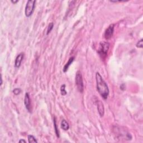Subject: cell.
<instances>
[{"instance_id": "cell-1", "label": "cell", "mask_w": 143, "mask_h": 143, "mask_svg": "<svg viewBox=\"0 0 143 143\" xmlns=\"http://www.w3.org/2000/svg\"><path fill=\"white\" fill-rule=\"evenodd\" d=\"M96 80L97 91L103 99H106L110 93L109 87L98 72L96 73Z\"/></svg>"}, {"instance_id": "cell-2", "label": "cell", "mask_w": 143, "mask_h": 143, "mask_svg": "<svg viewBox=\"0 0 143 143\" xmlns=\"http://www.w3.org/2000/svg\"><path fill=\"white\" fill-rule=\"evenodd\" d=\"M36 1L35 0H29L27 2L25 9V14L27 17H29L32 15L34 11Z\"/></svg>"}, {"instance_id": "cell-3", "label": "cell", "mask_w": 143, "mask_h": 143, "mask_svg": "<svg viewBox=\"0 0 143 143\" xmlns=\"http://www.w3.org/2000/svg\"><path fill=\"white\" fill-rule=\"evenodd\" d=\"M76 84L78 91L79 92L82 93L84 91V84L83 80L82 75L80 71H77L76 75Z\"/></svg>"}, {"instance_id": "cell-4", "label": "cell", "mask_w": 143, "mask_h": 143, "mask_svg": "<svg viewBox=\"0 0 143 143\" xmlns=\"http://www.w3.org/2000/svg\"><path fill=\"white\" fill-rule=\"evenodd\" d=\"M110 48V44L106 41H101L99 44V48L98 53L102 58L106 57L107 51Z\"/></svg>"}, {"instance_id": "cell-5", "label": "cell", "mask_w": 143, "mask_h": 143, "mask_svg": "<svg viewBox=\"0 0 143 143\" xmlns=\"http://www.w3.org/2000/svg\"><path fill=\"white\" fill-rule=\"evenodd\" d=\"M114 28H115V25L112 24L110 25L108 28L106 29L104 34V37L105 39L109 40V39L112 38L114 32Z\"/></svg>"}, {"instance_id": "cell-6", "label": "cell", "mask_w": 143, "mask_h": 143, "mask_svg": "<svg viewBox=\"0 0 143 143\" xmlns=\"http://www.w3.org/2000/svg\"><path fill=\"white\" fill-rule=\"evenodd\" d=\"M24 104L26 109L29 112H32V107H31V100L30 95L28 92H26L25 95L24 97Z\"/></svg>"}, {"instance_id": "cell-7", "label": "cell", "mask_w": 143, "mask_h": 143, "mask_svg": "<svg viewBox=\"0 0 143 143\" xmlns=\"http://www.w3.org/2000/svg\"><path fill=\"white\" fill-rule=\"evenodd\" d=\"M96 103L97 106V110H98L99 115L101 117H103L105 113V108L104 105L100 100H97Z\"/></svg>"}, {"instance_id": "cell-8", "label": "cell", "mask_w": 143, "mask_h": 143, "mask_svg": "<svg viewBox=\"0 0 143 143\" xmlns=\"http://www.w3.org/2000/svg\"><path fill=\"white\" fill-rule=\"evenodd\" d=\"M24 57V53H20L17 57H16L15 61V67L17 68L20 67L21 65V62L23 60Z\"/></svg>"}, {"instance_id": "cell-9", "label": "cell", "mask_w": 143, "mask_h": 143, "mask_svg": "<svg viewBox=\"0 0 143 143\" xmlns=\"http://www.w3.org/2000/svg\"><path fill=\"white\" fill-rule=\"evenodd\" d=\"M74 61V57H72L70 58L69 60H68V61L67 62V63H66L64 66V67L63 68V72L65 73V72H67V70H68V69H69V67H70V65H71Z\"/></svg>"}, {"instance_id": "cell-10", "label": "cell", "mask_w": 143, "mask_h": 143, "mask_svg": "<svg viewBox=\"0 0 143 143\" xmlns=\"http://www.w3.org/2000/svg\"><path fill=\"white\" fill-rule=\"evenodd\" d=\"M61 128L62 129L65 130V131H67L69 129V125L68 122L66 121L65 120H62L61 121Z\"/></svg>"}, {"instance_id": "cell-11", "label": "cell", "mask_w": 143, "mask_h": 143, "mask_svg": "<svg viewBox=\"0 0 143 143\" xmlns=\"http://www.w3.org/2000/svg\"><path fill=\"white\" fill-rule=\"evenodd\" d=\"M53 123H54V130H55V132L56 136H57V138H59L60 137L59 131V130H58V126H57V120H56L55 117H54Z\"/></svg>"}, {"instance_id": "cell-12", "label": "cell", "mask_w": 143, "mask_h": 143, "mask_svg": "<svg viewBox=\"0 0 143 143\" xmlns=\"http://www.w3.org/2000/svg\"><path fill=\"white\" fill-rule=\"evenodd\" d=\"M28 142L29 143H38V140L36 139L34 136L32 135H29L28 136Z\"/></svg>"}, {"instance_id": "cell-13", "label": "cell", "mask_w": 143, "mask_h": 143, "mask_svg": "<svg viewBox=\"0 0 143 143\" xmlns=\"http://www.w3.org/2000/svg\"><path fill=\"white\" fill-rule=\"evenodd\" d=\"M61 93L62 96H65L67 94V91L65 90V84H62L61 87Z\"/></svg>"}, {"instance_id": "cell-14", "label": "cell", "mask_w": 143, "mask_h": 143, "mask_svg": "<svg viewBox=\"0 0 143 143\" xmlns=\"http://www.w3.org/2000/svg\"><path fill=\"white\" fill-rule=\"evenodd\" d=\"M54 28V24L53 22H50L49 24L48 27V29H47V35H49L50 32H51V30H53V29Z\"/></svg>"}, {"instance_id": "cell-15", "label": "cell", "mask_w": 143, "mask_h": 143, "mask_svg": "<svg viewBox=\"0 0 143 143\" xmlns=\"http://www.w3.org/2000/svg\"><path fill=\"white\" fill-rule=\"evenodd\" d=\"M136 46L138 48H143V39H142L138 41L137 44H136Z\"/></svg>"}, {"instance_id": "cell-16", "label": "cell", "mask_w": 143, "mask_h": 143, "mask_svg": "<svg viewBox=\"0 0 143 143\" xmlns=\"http://www.w3.org/2000/svg\"><path fill=\"white\" fill-rule=\"evenodd\" d=\"M21 90L20 88H16L14 89V90H13V93H14V94L15 95H19L21 93Z\"/></svg>"}, {"instance_id": "cell-17", "label": "cell", "mask_w": 143, "mask_h": 143, "mask_svg": "<svg viewBox=\"0 0 143 143\" xmlns=\"http://www.w3.org/2000/svg\"><path fill=\"white\" fill-rule=\"evenodd\" d=\"M26 142V140H25L24 139H20L19 141H18V143H25Z\"/></svg>"}, {"instance_id": "cell-18", "label": "cell", "mask_w": 143, "mask_h": 143, "mask_svg": "<svg viewBox=\"0 0 143 143\" xmlns=\"http://www.w3.org/2000/svg\"><path fill=\"white\" fill-rule=\"evenodd\" d=\"M18 2V0H16V1H13V0H11V2L14 4H16V3H17Z\"/></svg>"}, {"instance_id": "cell-19", "label": "cell", "mask_w": 143, "mask_h": 143, "mask_svg": "<svg viewBox=\"0 0 143 143\" xmlns=\"http://www.w3.org/2000/svg\"><path fill=\"white\" fill-rule=\"evenodd\" d=\"M1 84H1V85L2 84V81H3V80H2V76L1 77Z\"/></svg>"}]
</instances>
